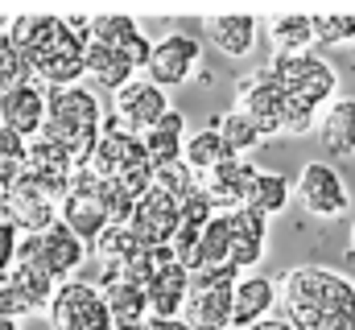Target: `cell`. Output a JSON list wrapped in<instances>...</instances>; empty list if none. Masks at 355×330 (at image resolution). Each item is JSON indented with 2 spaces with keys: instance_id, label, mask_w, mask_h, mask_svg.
Wrapping results in <instances>:
<instances>
[{
  "instance_id": "603a6c76",
  "label": "cell",
  "mask_w": 355,
  "mask_h": 330,
  "mask_svg": "<svg viewBox=\"0 0 355 330\" xmlns=\"http://www.w3.org/2000/svg\"><path fill=\"white\" fill-rule=\"evenodd\" d=\"M268 248V219L252 207H240L232 211V268L240 272H252L261 260H265Z\"/></svg>"
},
{
  "instance_id": "4dcf8cb0",
  "label": "cell",
  "mask_w": 355,
  "mask_h": 330,
  "mask_svg": "<svg viewBox=\"0 0 355 330\" xmlns=\"http://www.w3.org/2000/svg\"><path fill=\"white\" fill-rule=\"evenodd\" d=\"M227 157H232V149L223 145V137H219V128H215V124H207V128H198V132H190V137H186L182 162L190 165V173H194V177L211 173L215 165H223Z\"/></svg>"
},
{
  "instance_id": "d4e9b609",
  "label": "cell",
  "mask_w": 355,
  "mask_h": 330,
  "mask_svg": "<svg viewBox=\"0 0 355 330\" xmlns=\"http://www.w3.org/2000/svg\"><path fill=\"white\" fill-rule=\"evenodd\" d=\"M318 141L331 157H352L355 153V95L335 99L318 116Z\"/></svg>"
},
{
  "instance_id": "6da1fadb",
  "label": "cell",
  "mask_w": 355,
  "mask_h": 330,
  "mask_svg": "<svg viewBox=\"0 0 355 330\" xmlns=\"http://www.w3.org/2000/svg\"><path fill=\"white\" fill-rule=\"evenodd\" d=\"M272 82L285 91L289 99V120H285V137H302L310 128H318V116L335 103L339 75L322 54H272L265 67Z\"/></svg>"
},
{
  "instance_id": "7402d4cb",
  "label": "cell",
  "mask_w": 355,
  "mask_h": 330,
  "mask_svg": "<svg viewBox=\"0 0 355 330\" xmlns=\"http://www.w3.org/2000/svg\"><path fill=\"white\" fill-rule=\"evenodd\" d=\"M91 42H103V46L124 50L137 71H145V67H149V54H153V42H149V37L141 33V25H137L132 17H124V12H99V17H91Z\"/></svg>"
},
{
  "instance_id": "bcb514c9",
  "label": "cell",
  "mask_w": 355,
  "mask_h": 330,
  "mask_svg": "<svg viewBox=\"0 0 355 330\" xmlns=\"http://www.w3.org/2000/svg\"><path fill=\"white\" fill-rule=\"evenodd\" d=\"M352 54H355V46H352Z\"/></svg>"
},
{
  "instance_id": "ba28073f",
  "label": "cell",
  "mask_w": 355,
  "mask_h": 330,
  "mask_svg": "<svg viewBox=\"0 0 355 330\" xmlns=\"http://www.w3.org/2000/svg\"><path fill=\"white\" fill-rule=\"evenodd\" d=\"M293 198L302 202L306 215L331 223V219H343L347 207H352V190L343 182V173L327 162H306L297 169V182H293Z\"/></svg>"
},
{
  "instance_id": "277c9868",
  "label": "cell",
  "mask_w": 355,
  "mask_h": 330,
  "mask_svg": "<svg viewBox=\"0 0 355 330\" xmlns=\"http://www.w3.org/2000/svg\"><path fill=\"white\" fill-rule=\"evenodd\" d=\"M83 54H87V37H79L62 17H54L46 37L25 54V62L46 91H58V87H79L87 79L83 75Z\"/></svg>"
},
{
  "instance_id": "5bb4252c",
  "label": "cell",
  "mask_w": 355,
  "mask_h": 330,
  "mask_svg": "<svg viewBox=\"0 0 355 330\" xmlns=\"http://www.w3.org/2000/svg\"><path fill=\"white\" fill-rule=\"evenodd\" d=\"M87 169L103 182H116V177H128V173H141V169H153L149 165V153H145V141L107 124L95 141V153H91Z\"/></svg>"
},
{
  "instance_id": "44dd1931",
  "label": "cell",
  "mask_w": 355,
  "mask_h": 330,
  "mask_svg": "<svg viewBox=\"0 0 355 330\" xmlns=\"http://www.w3.org/2000/svg\"><path fill=\"white\" fill-rule=\"evenodd\" d=\"M277 306H281L277 281L265 277V272H244V277L236 281V293H232V330L265 322V318H272Z\"/></svg>"
},
{
  "instance_id": "60d3db41",
  "label": "cell",
  "mask_w": 355,
  "mask_h": 330,
  "mask_svg": "<svg viewBox=\"0 0 355 330\" xmlns=\"http://www.w3.org/2000/svg\"><path fill=\"white\" fill-rule=\"evenodd\" d=\"M244 330H293L281 314H272V318H265V322H257V327H244Z\"/></svg>"
},
{
  "instance_id": "9a60e30c",
  "label": "cell",
  "mask_w": 355,
  "mask_h": 330,
  "mask_svg": "<svg viewBox=\"0 0 355 330\" xmlns=\"http://www.w3.org/2000/svg\"><path fill=\"white\" fill-rule=\"evenodd\" d=\"M21 244L29 248L46 268H50V277L62 285V281H75V272L83 268V260H87V244L58 219L54 227H46L42 236H21Z\"/></svg>"
},
{
  "instance_id": "3957f363",
  "label": "cell",
  "mask_w": 355,
  "mask_h": 330,
  "mask_svg": "<svg viewBox=\"0 0 355 330\" xmlns=\"http://www.w3.org/2000/svg\"><path fill=\"white\" fill-rule=\"evenodd\" d=\"M103 132V103L95 95V87L79 82V87H58L46 95V124H42V137L58 141L79 169L91 162L95 153V141Z\"/></svg>"
},
{
  "instance_id": "8fae6325",
  "label": "cell",
  "mask_w": 355,
  "mask_h": 330,
  "mask_svg": "<svg viewBox=\"0 0 355 330\" xmlns=\"http://www.w3.org/2000/svg\"><path fill=\"white\" fill-rule=\"evenodd\" d=\"M170 95L149 79H132L128 87H120L112 95V116H116V128L132 132V137H145L149 128H157L166 116H170Z\"/></svg>"
},
{
  "instance_id": "83f0119b",
  "label": "cell",
  "mask_w": 355,
  "mask_h": 330,
  "mask_svg": "<svg viewBox=\"0 0 355 330\" xmlns=\"http://www.w3.org/2000/svg\"><path fill=\"white\" fill-rule=\"evenodd\" d=\"M186 137H190V128H186V116L182 112H170L157 128H149L141 141H145V153H149V165L153 169H162V165H174L182 162V149H186Z\"/></svg>"
},
{
  "instance_id": "74e56055",
  "label": "cell",
  "mask_w": 355,
  "mask_h": 330,
  "mask_svg": "<svg viewBox=\"0 0 355 330\" xmlns=\"http://www.w3.org/2000/svg\"><path fill=\"white\" fill-rule=\"evenodd\" d=\"M0 314L4 318H29L33 310H29V302L21 297V289H17V281H12V272H0Z\"/></svg>"
},
{
  "instance_id": "cb8c5ba5",
  "label": "cell",
  "mask_w": 355,
  "mask_h": 330,
  "mask_svg": "<svg viewBox=\"0 0 355 330\" xmlns=\"http://www.w3.org/2000/svg\"><path fill=\"white\" fill-rule=\"evenodd\" d=\"M83 75L95 82V91H120L137 79V67L124 50L116 46H103V42H87V54H83Z\"/></svg>"
},
{
  "instance_id": "836d02e7",
  "label": "cell",
  "mask_w": 355,
  "mask_h": 330,
  "mask_svg": "<svg viewBox=\"0 0 355 330\" xmlns=\"http://www.w3.org/2000/svg\"><path fill=\"white\" fill-rule=\"evenodd\" d=\"M318 46H355V12H314Z\"/></svg>"
},
{
  "instance_id": "9c48e42d",
  "label": "cell",
  "mask_w": 355,
  "mask_h": 330,
  "mask_svg": "<svg viewBox=\"0 0 355 330\" xmlns=\"http://www.w3.org/2000/svg\"><path fill=\"white\" fill-rule=\"evenodd\" d=\"M0 219L12 223L21 236H42L46 227L58 223V198L25 173V177L0 186Z\"/></svg>"
},
{
  "instance_id": "7a4b0ae2",
  "label": "cell",
  "mask_w": 355,
  "mask_h": 330,
  "mask_svg": "<svg viewBox=\"0 0 355 330\" xmlns=\"http://www.w3.org/2000/svg\"><path fill=\"white\" fill-rule=\"evenodd\" d=\"M277 297H281V318L293 330L318 327L331 314L355 310V281L335 272V268H318V264H297L285 268L277 281Z\"/></svg>"
},
{
  "instance_id": "4fadbf2b",
  "label": "cell",
  "mask_w": 355,
  "mask_h": 330,
  "mask_svg": "<svg viewBox=\"0 0 355 330\" xmlns=\"http://www.w3.org/2000/svg\"><path fill=\"white\" fill-rule=\"evenodd\" d=\"M178 211H182L178 198H170L157 186H149L137 198V207H132V215H128L124 227L132 232V240L141 248H170L174 244V232H178Z\"/></svg>"
},
{
  "instance_id": "5b68a950",
  "label": "cell",
  "mask_w": 355,
  "mask_h": 330,
  "mask_svg": "<svg viewBox=\"0 0 355 330\" xmlns=\"http://www.w3.org/2000/svg\"><path fill=\"white\" fill-rule=\"evenodd\" d=\"M244 272L223 268H198L190 272V297L182 306V322L190 330H232V293Z\"/></svg>"
},
{
  "instance_id": "d590c367",
  "label": "cell",
  "mask_w": 355,
  "mask_h": 330,
  "mask_svg": "<svg viewBox=\"0 0 355 330\" xmlns=\"http://www.w3.org/2000/svg\"><path fill=\"white\" fill-rule=\"evenodd\" d=\"M25 82H33V71H29L25 54L8 37H0V95H8V91H17Z\"/></svg>"
},
{
  "instance_id": "f546056e",
  "label": "cell",
  "mask_w": 355,
  "mask_h": 330,
  "mask_svg": "<svg viewBox=\"0 0 355 330\" xmlns=\"http://www.w3.org/2000/svg\"><path fill=\"white\" fill-rule=\"evenodd\" d=\"M232 264V215H215L202 236H198V248H194V260H190V272L198 268H223Z\"/></svg>"
},
{
  "instance_id": "1f68e13d",
  "label": "cell",
  "mask_w": 355,
  "mask_h": 330,
  "mask_svg": "<svg viewBox=\"0 0 355 330\" xmlns=\"http://www.w3.org/2000/svg\"><path fill=\"white\" fill-rule=\"evenodd\" d=\"M289 198H293V182L285 173H277V169H261L257 182H252V190H248V202L244 207H252L265 219H272V215H281L289 207Z\"/></svg>"
},
{
  "instance_id": "ab89813d",
  "label": "cell",
  "mask_w": 355,
  "mask_h": 330,
  "mask_svg": "<svg viewBox=\"0 0 355 330\" xmlns=\"http://www.w3.org/2000/svg\"><path fill=\"white\" fill-rule=\"evenodd\" d=\"M149 330H190L182 318H149Z\"/></svg>"
},
{
  "instance_id": "f6af8a7d",
  "label": "cell",
  "mask_w": 355,
  "mask_h": 330,
  "mask_svg": "<svg viewBox=\"0 0 355 330\" xmlns=\"http://www.w3.org/2000/svg\"><path fill=\"white\" fill-rule=\"evenodd\" d=\"M4 29H8V17H0V37H4Z\"/></svg>"
},
{
  "instance_id": "e575fe53",
  "label": "cell",
  "mask_w": 355,
  "mask_h": 330,
  "mask_svg": "<svg viewBox=\"0 0 355 330\" xmlns=\"http://www.w3.org/2000/svg\"><path fill=\"white\" fill-rule=\"evenodd\" d=\"M25 157H29V141L8 132V128H0V186L25 177Z\"/></svg>"
},
{
  "instance_id": "b9f144b4",
  "label": "cell",
  "mask_w": 355,
  "mask_h": 330,
  "mask_svg": "<svg viewBox=\"0 0 355 330\" xmlns=\"http://www.w3.org/2000/svg\"><path fill=\"white\" fill-rule=\"evenodd\" d=\"M0 330H21V322H17V318H4V314H0Z\"/></svg>"
},
{
  "instance_id": "ac0fdd59",
  "label": "cell",
  "mask_w": 355,
  "mask_h": 330,
  "mask_svg": "<svg viewBox=\"0 0 355 330\" xmlns=\"http://www.w3.org/2000/svg\"><path fill=\"white\" fill-rule=\"evenodd\" d=\"M257 29H261V21L248 17V12H211V17H202V37L232 62H240L257 50V37H261Z\"/></svg>"
},
{
  "instance_id": "d6a6232c",
  "label": "cell",
  "mask_w": 355,
  "mask_h": 330,
  "mask_svg": "<svg viewBox=\"0 0 355 330\" xmlns=\"http://www.w3.org/2000/svg\"><path fill=\"white\" fill-rule=\"evenodd\" d=\"M215 128H219L223 145L232 149V157H248V153L265 141V137H261V128H257L244 112H236V107H232V112H223V116L215 120Z\"/></svg>"
},
{
  "instance_id": "7bdbcfd3",
  "label": "cell",
  "mask_w": 355,
  "mask_h": 330,
  "mask_svg": "<svg viewBox=\"0 0 355 330\" xmlns=\"http://www.w3.org/2000/svg\"><path fill=\"white\" fill-rule=\"evenodd\" d=\"M116 330H149V318H145V322H128V327H116Z\"/></svg>"
},
{
  "instance_id": "4316f807",
  "label": "cell",
  "mask_w": 355,
  "mask_h": 330,
  "mask_svg": "<svg viewBox=\"0 0 355 330\" xmlns=\"http://www.w3.org/2000/svg\"><path fill=\"white\" fill-rule=\"evenodd\" d=\"M268 42L272 54H310L314 42V17L310 12H277L268 17Z\"/></svg>"
},
{
  "instance_id": "484cf974",
  "label": "cell",
  "mask_w": 355,
  "mask_h": 330,
  "mask_svg": "<svg viewBox=\"0 0 355 330\" xmlns=\"http://www.w3.org/2000/svg\"><path fill=\"white\" fill-rule=\"evenodd\" d=\"M95 285H99L103 306H107V314H112L116 327H128V322H145V318H149V297H145V289H137V285H128V281H120V277H99Z\"/></svg>"
},
{
  "instance_id": "d6986e66",
  "label": "cell",
  "mask_w": 355,
  "mask_h": 330,
  "mask_svg": "<svg viewBox=\"0 0 355 330\" xmlns=\"http://www.w3.org/2000/svg\"><path fill=\"white\" fill-rule=\"evenodd\" d=\"M145 297H149V318H182V306H186V297H190V268L174 256V248H170V256L157 264V272H153Z\"/></svg>"
},
{
  "instance_id": "f35d334b",
  "label": "cell",
  "mask_w": 355,
  "mask_h": 330,
  "mask_svg": "<svg viewBox=\"0 0 355 330\" xmlns=\"http://www.w3.org/2000/svg\"><path fill=\"white\" fill-rule=\"evenodd\" d=\"M17 248H21V232L0 219V272H8L17 264Z\"/></svg>"
},
{
  "instance_id": "8d00e7d4",
  "label": "cell",
  "mask_w": 355,
  "mask_h": 330,
  "mask_svg": "<svg viewBox=\"0 0 355 330\" xmlns=\"http://www.w3.org/2000/svg\"><path fill=\"white\" fill-rule=\"evenodd\" d=\"M153 186L157 190H166L170 198H190L194 190H198V177L190 173V165L186 162H174V165H162V169H153Z\"/></svg>"
},
{
  "instance_id": "30bf717a",
  "label": "cell",
  "mask_w": 355,
  "mask_h": 330,
  "mask_svg": "<svg viewBox=\"0 0 355 330\" xmlns=\"http://www.w3.org/2000/svg\"><path fill=\"white\" fill-rule=\"evenodd\" d=\"M236 112H244L261 137H285V120H289V99L285 91L272 82L268 71H252L236 87Z\"/></svg>"
},
{
  "instance_id": "7c38bea8",
  "label": "cell",
  "mask_w": 355,
  "mask_h": 330,
  "mask_svg": "<svg viewBox=\"0 0 355 330\" xmlns=\"http://www.w3.org/2000/svg\"><path fill=\"white\" fill-rule=\"evenodd\" d=\"M202 67V42L194 37V33H186V29H174V33H166V37H157L153 42V54H149V82H157L162 91H170V87H182V82H190V75Z\"/></svg>"
},
{
  "instance_id": "e0dca14e",
  "label": "cell",
  "mask_w": 355,
  "mask_h": 330,
  "mask_svg": "<svg viewBox=\"0 0 355 330\" xmlns=\"http://www.w3.org/2000/svg\"><path fill=\"white\" fill-rule=\"evenodd\" d=\"M25 173L37 182V186H46L58 202H62V194L71 190V177L79 173V162L58 145V141H50V137H33L29 141V157H25Z\"/></svg>"
},
{
  "instance_id": "2e32d148",
  "label": "cell",
  "mask_w": 355,
  "mask_h": 330,
  "mask_svg": "<svg viewBox=\"0 0 355 330\" xmlns=\"http://www.w3.org/2000/svg\"><path fill=\"white\" fill-rule=\"evenodd\" d=\"M257 173H261V169L248 162V157H227L223 165H215L211 173L198 177V190L211 198V207H215L219 215H232V211H240V207L248 202V190H252Z\"/></svg>"
},
{
  "instance_id": "ffe728a7",
  "label": "cell",
  "mask_w": 355,
  "mask_h": 330,
  "mask_svg": "<svg viewBox=\"0 0 355 330\" xmlns=\"http://www.w3.org/2000/svg\"><path fill=\"white\" fill-rule=\"evenodd\" d=\"M46 95L50 91L37 79L17 87V91H8V95H0V128L33 141L42 132V124H46Z\"/></svg>"
},
{
  "instance_id": "f1b7e54d",
  "label": "cell",
  "mask_w": 355,
  "mask_h": 330,
  "mask_svg": "<svg viewBox=\"0 0 355 330\" xmlns=\"http://www.w3.org/2000/svg\"><path fill=\"white\" fill-rule=\"evenodd\" d=\"M91 248H95V260L103 264V268H99V277H120V272L128 268V260L145 252V248L132 240V232H128L124 223H112V227H107V232H103Z\"/></svg>"
},
{
  "instance_id": "ee69618b",
  "label": "cell",
  "mask_w": 355,
  "mask_h": 330,
  "mask_svg": "<svg viewBox=\"0 0 355 330\" xmlns=\"http://www.w3.org/2000/svg\"><path fill=\"white\" fill-rule=\"evenodd\" d=\"M347 252L355 256V223H352V240H347Z\"/></svg>"
},
{
  "instance_id": "8992f818",
  "label": "cell",
  "mask_w": 355,
  "mask_h": 330,
  "mask_svg": "<svg viewBox=\"0 0 355 330\" xmlns=\"http://www.w3.org/2000/svg\"><path fill=\"white\" fill-rule=\"evenodd\" d=\"M46 322H50V330H116L99 285L79 281V277L58 285V293L46 310Z\"/></svg>"
},
{
  "instance_id": "52a82bcc",
  "label": "cell",
  "mask_w": 355,
  "mask_h": 330,
  "mask_svg": "<svg viewBox=\"0 0 355 330\" xmlns=\"http://www.w3.org/2000/svg\"><path fill=\"white\" fill-rule=\"evenodd\" d=\"M58 219H62L87 248L112 227L107 207H103V177H95L87 165L71 177V190H67L62 202H58Z\"/></svg>"
}]
</instances>
